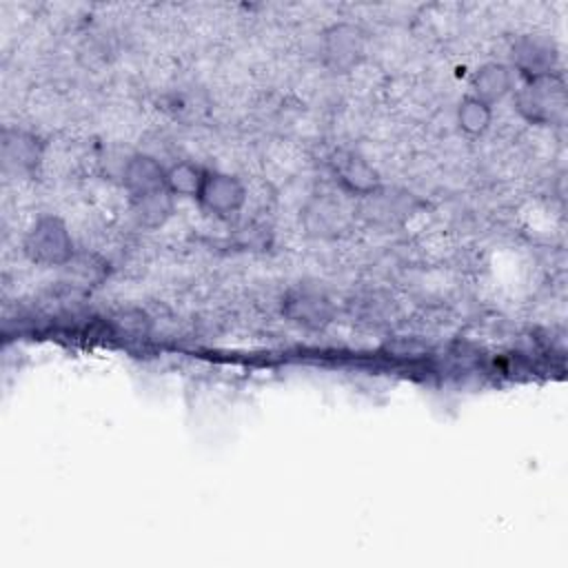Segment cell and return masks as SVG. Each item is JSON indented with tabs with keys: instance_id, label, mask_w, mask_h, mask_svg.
Segmentation results:
<instances>
[{
	"instance_id": "obj_1",
	"label": "cell",
	"mask_w": 568,
	"mask_h": 568,
	"mask_svg": "<svg viewBox=\"0 0 568 568\" xmlns=\"http://www.w3.org/2000/svg\"><path fill=\"white\" fill-rule=\"evenodd\" d=\"M515 106L532 124H559L566 115V84L557 73L528 78L515 95Z\"/></svg>"
},
{
	"instance_id": "obj_2",
	"label": "cell",
	"mask_w": 568,
	"mask_h": 568,
	"mask_svg": "<svg viewBox=\"0 0 568 568\" xmlns=\"http://www.w3.org/2000/svg\"><path fill=\"white\" fill-rule=\"evenodd\" d=\"M24 255L42 266H64L73 255V240L60 217L42 215L22 240Z\"/></svg>"
},
{
	"instance_id": "obj_3",
	"label": "cell",
	"mask_w": 568,
	"mask_h": 568,
	"mask_svg": "<svg viewBox=\"0 0 568 568\" xmlns=\"http://www.w3.org/2000/svg\"><path fill=\"white\" fill-rule=\"evenodd\" d=\"M44 144L36 133L24 129H2L0 135V160L2 173L9 178H29L42 162Z\"/></svg>"
},
{
	"instance_id": "obj_4",
	"label": "cell",
	"mask_w": 568,
	"mask_h": 568,
	"mask_svg": "<svg viewBox=\"0 0 568 568\" xmlns=\"http://www.w3.org/2000/svg\"><path fill=\"white\" fill-rule=\"evenodd\" d=\"M197 202L206 213L215 217H229L244 206L246 189L235 175L206 171L204 184L197 193Z\"/></svg>"
},
{
	"instance_id": "obj_5",
	"label": "cell",
	"mask_w": 568,
	"mask_h": 568,
	"mask_svg": "<svg viewBox=\"0 0 568 568\" xmlns=\"http://www.w3.org/2000/svg\"><path fill=\"white\" fill-rule=\"evenodd\" d=\"M324 62L335 73H346L364 58V33L353 24H335L324 33Z\"/></svg>"
},
{
	"instance_id": "obj_6",
	"label": "cell",
	"mask_w": 568,
	"mask_h": 568,
	"mask_svg": "<svg viewBox=\"0 0 568 568\" xmlns=\"http://www.w3.org/2000/svg\"><path fill=\"white\" fill-rule=\"evenodd\" d=\"M513 64L528 78H541L555 73L557 67V49L555 42L546 36H521L513 44Z\"/></svg>"
},
{
	"instance_id": "obj_7",
	"label": "cell",
	"mask_w": 568,
	"mask_h": 568,
	"mask_svg": "<svg viewBox=\"0 0 568 568\" xmlns=\"http://www.w3.org/2000/svg\"><path fill=\"white\" fill-rule=\"evenodd\" d=\"M282 313L304 328H324L333 317V306L320 291L293 288L282 302Z\"/></svg>"
},
{
	"instance_id": "obj_8",
	"label": "cell",
	"mask_w": 568,
	"mask_h": 568,
	"mask_svg": "<svg viewBox=\"0 0 568 568\" xmlns=\"http://www.w3.org/2000/svg\"><path fill=\"white\" fill-rule=\"evenodd\" d=\"M333 171L337 175V182L353 195L364 197L379 189L377 171L359 153L337 151L333 158Z\"/></svg>"
},
{
	"instance_id": "obj_9",
	"label": "cell",
	"mask_w": 568,
	"mask_h": 568,
	"mask_svg": "<svg viewBox=\"0 0 568 568\" xmlns=\"http://www.w3.org/2000/svg\"><path fill=\"white\" fill-rule=\"evenodd\" d=\"M120 178H122V184L126 186V191L131 193V197L166 189V184H164L166 169L155 158L144 155V153L129 155L122 162Z\"/></svg>"
},
{
	"instance_id": "obj_10",
	"label": "cell",
	"mask_w": 568,
	"mask_h": 568,
	"mask_svg": "<svg viewBox=\"0 0 568 568\" xmlns=\"http://www.w3.org/2000/svg\"><path fill=\"white\" fill-rule=\"evenodd\" d=\"M470 89H473V98L486 104H493L513 89V71L506 64L488 62L475 71L470 80Z\"/></svg>"
},
{
	"instance_id": "obj_11",
	"label": "cell",
	"mask_w": 568,
	"mask_h": 568,
	"mask_svg": "<svg viewBox=\"0 0 568 568\" xmlns=\"http://www.w3.org/2000/svg\"><path fill=\"white\" fill-rule=\"evenodd\" d=\"M131 211H133L138 224L146 226V229L162 226L169 220V215L173 213V195L166 189L144 193V195H133Z\"/></svg>"
},
{
	"instance_id": "obj_12",
	"label": "cell",
	"mask_w": 568,
	"mask_h": 568,
	"mask_svg": "<svg viewBox=\"0 0 568 568\" xmlns=\"http://www.w3.org/2000/svg\"><path fill=\"white\" fill-rule=\"evenodd\" d=\"M67 284L73 288L98 286L106 275V264L93 253H75L64 266Z\"/></svg>"
},
{
	"instance_id": "obj_13",
	"label": "cell",
	"mask_w": 568,
	"mask_h": 568,
	"mask_svg": "<svg viewBox=\"0 0 568 568\" xmlns=\"http://www.w3.org/2000/svg\"><path fill=\"white\" fill-rule=\"evenodd\" d=\"M206 171L193 162H175L166 169V191L171 195H182V197H197L202 184H204Z\"/></svg>"
},
{
	"instance_id": "obj_14",
	"label": "cell",
	"mask_w": 568,
	"mask_h": 568,
	"mask_svg": "<svg viewBox=\"0 0 568 568\" xmlns=\"http://www.w3.org/2000/svg\"><path fill=\"white\" fill-rule=\"evenodd\" d=\"M490 118H493V111H490V104L468 95L462 100L459 109H457V122H459V129L468 135H479L488 129L490 124Z\"/></svg>"
}]
</instances>
